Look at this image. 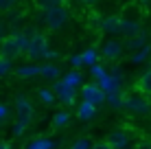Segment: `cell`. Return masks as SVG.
I'll use <instances>...</instances> for the list:
<instances>
[{
	"instance_id": "obj_25",
	"label": "cell",
	"mask_w": 151,
	"mask_h": 149,
	"mask_svg": "<svg viewBox=\"0 0 151 149\" xmlns=\"http://www.w3.org/2000/svg\"><path fill=\"white\" fill-rule=\"evenodd\" d=\"M9 70H11V61L4 59V57H0V77L9 75Z\"/></svg>"
},
{
	"instance_id": "obj_20",
	"label": "cell",
	"mask_w": 151,
	"mask_h": 149,
	"mask_svg": "<svg viewBox=\"0 0 151 149\" xmlns=\"http://www.w3.org/2000/svg\"><path fill=\"white\" fill-rule=\"evenodd\" d=\"M64 81H66L68 86H72V88H77V86H81L83 79H81V73H77V70H70V73L64 77Z\"/></svg>"
},
{
	"instance_id": "obj_12",
	"label": "cell",
	"mask_w": 151,
	"mask_h": 149,
	"mask_svg": "<svg viewBox=\"0 0 151 149\" xmlns=\"http://www.w3.org/2000/svg\"><path fill=\"white\" fill-rule=\"evenodd\" d=\"M134 88H136L138 92H142V94H151V66L138 77V81H136Z\"/></svg>"
},
{
	"instance_id": "obj_2",
	"label": "cell",
	"mask_w": 151,
	"mask_h": 149,
	"mask_svg": "<svg viewBox=\"0 0 151 149\" xmlns=\"http://www.w3.org/2000/svg\"><path fill=\"white\" fill-rule=\"evenodd\" d=\"M15 123H13V134L15 136H22L24 130L33 123L35 119V110H33V103L27 99L24 94H18L15 96Z\"/></svg>"
},
{
	"instance_id": "obj_11",
	"label": "cell",
	"mask_w": 151,
	"mask_h": 149,
	"mask_svg": "<svg viewBox=\"0 0 151 149\" xmlns=\"http://www.w3.org/2000/svg\"><path fill=\"white\" fill-rule=\"evenodd\" d=\"M121 35H125L127 40H134V37H138V35H142V29H140V24L134 22V20H123Z\"/></svg>"
},
{
	"instance_id": "obj_8",
	"label": "cell",
	"mask_w": 151,
	"mask_h": 149,
	"mask_svg": "<svg viewBox=\"0 0 151 149\" xmlns=\"http://www.w3.org/2000/svg\"><path fill=\"white\" fill-rule=\"evenodd\" d=\"M123 50H125V44L121 42V40H107L105 44H103V48H101V57L103 59H107V61H114V59H118L123 55Z\"/></svg>"
},
{
	"instance_id": "obj_17",
	"label": "cell",
	"mask_w": 151,
	"mask_h": 149,
	"mask_svg": "<svg viewBox=\"0 0 151 149\" xmlns=\"http://www.w3.org/2000/svg\"><path fill=\"white\" fill-rule=\"evenodd\" d=\"M68 121H70V114H68V112H64V110H59V112H55V116H53V127H55V130H59V127H64Z\"/></svg>"
},
{
	"instance_id": "obj_9",
	"label": "cell",
	"mask_w": 151,
	"mask_h": 149,
	"mask_svg": "<svg viewBox=\"0 0 151 149\" xmlns=\"http://www.w3.org/2000/svg\"><path fill=\"white\" fill-rule=\"evenodd\" d=\"M105 140L110 143L112 149H127L129 147V136H127V132H125V130H114V132H110Z\"/></svg>"
},
{
	"instance_id": "obj_3",
	"label": "cell",
	"mask_w": 151,
	"mask_h": 149,
	"mask_svg": "<svg viewBox=\"0 0 151 149\" xmlns=\"http://www.w3.org/2000/svg\"><path fill=\"white\" fill-rule=\"evenodd\" d=\"M29 33V53L27 57L29 59H50L55 57V50L48 48V40L44 37V33L40 31H27Z\"/></svg>"
},
{
	"instance_id": "obj_15",
	"label": "cell",
	"mask_w": 151,
	"mask_h": 149,
	"mask_svg": "<svg viewBox=\"0 0 151 149\" xmlns=\"http://www.w3.org/2000/svg\"><path fill=\"white\" fill-rule=\"evenodd\" d=\"M107 103H110L112 107H116V110H123V105H125V92L118 90V92L107 94Z\"/></svg>"
},
{
	"instance_id": "obj_22",
	"label": "cell",
	"mask_w": 151,
	"mask_h": 149,
	"mask_svg": "<svg viewBox=\"0 0 151 149\" xmlns=\"http://www.w3.org/2000/svg\"><path fill=\"white\" fill-rule=\"evenodd\" d=\"M145 40H147V37H145V33L138 35V37H134V40H127V42H125V48L134 50V48H140V46L145 48V46H147V44H145Z\"/></svg>"
},
{
	"instance_id": "obj_34",
	"label": "cell",
	"mask_w": 151,
	"mask_h": 149,
	"mask_svg": "<svg viewBox=\"0 0 151 149\" xmlns=\"http://www.w3.org/2000/svg\"><path fill=\"white\" fill-rule=\"evenodd\" d=\"M127 149H129V147H127Z\"/></svg>"
},
{
	"instance_id": "obj_23",
	"label": "cell",
	"mask_w": 151,
	"mask_h": 149,
	"mask_svg": "<svg viewBox=\"0 0 151 149\" xmlns=\"http://www.w3.org/2000/svg\"><path fill=\"white\" fill-rule=\"evenodd\" d=\"M147 55H151V46H145V48L140 50V53H136V55L132 57V61H134V64H140V61L147 57Z\"/></svg>"
},
{
	"instance_id": "obj_6",
	"label": "cell",
	"mask_w": 151,
	"mask_h": 149,
	"mask_svg": "<svg viewBox=\"0 0 151 149\" xmlns=\"http://www.w3.org/2000/svg\"><path fill=\"white\" fill-rule=\"evenodd\" d=\"M81 96H83V101H88V103H92V105H101V103H105L107 101V94L103 92V88L96 83H86V86H81Z\"/></svg>"
},
{
	"instance_id": "obj_7",
	"label": "cell",
	"mask_w": 151,
	"mask_h": 149,
	"mask_svg": "<svg viewBox=\"0 0 151 149\" xmlns=\"http://www.w3.org/2000/svg\"><path fill=\"white\" fill-rule=\"evenodd\" d=\"M55 94H57V99L61 101L64 105H72L75 103V99H77V88H72V86H68L64 79L61 81H57L55 83Z\"/></svg>"
},
{
	"instance_id": "obj_27",
	"label": "cell",
	"mask_w": 151,
	"mask_h": 149,
	"mask_svg": "<svg viewBox=\"0 0 151 149\" xmlns=\"http://www.w3.org/2000/svg\"><path fill=\"white\" fill-rule=\"evenodd\" d=\"M90 149H112V147H110V143H107V140H96V143H92Z\"/></svg>"
},
{
	"instance_id": "obj_1",
	"label": "cell",
	"mask_w": 151,
	"mask_h": 149,
	"mask_svg": "<svg viewBox=\"0 0 151 149\" xmlns=\"http://www.w3.org/2000/svg\"><path fill=\"white\" fill-rule=\"evenodd\" d=\"M29 53V33H13V35H7V37L0 42V57L13 61L18 57Z\"/></svg>"
},
{
	"instance_id": "obj_32",
	"label": "cell",
	"mask_w": 151,
	"mask_h": 149,
	"mask_svg": "<svg viewBox=\"0 0 151 149\" xmlns=\"http://www.w3.org/2000/svg\"><path fill=\"white\" fill-rule=\"evenodd\" d=\"M68 0H55V4H66Z\"/></svg>"
},
{
	"instance_id": "obj_24",
	"label": "cell",
	"mask_w": 151,
	"mask_h": 149,
	"mask_svg": "<svg viewBox=\"0 0 151 149\" xmlns=\"http://www.w3.org/2000/svg\"><path fill=\"white\" fill-rule=\"evenodd\" d=\"M90 147H92V145H90V140H88V138H79V140L72 143L70 149H90Z\"/></svg>"
},
{
	"instance_id": "obj_30",
	"label": "cell",
	"mask_w": 151,
	"mask_h": 149,
	"mask_svg": "<svg viewBox=\"0 0 151 149\" xmlns=\"http://www.w3.org/2000/svg\"><path fill=\"white\" fill-rule=\"evenodd\" d=\"M77 2L86 4V7H90V4H96V0H77Z\"/></svg>"
},
{
	"instance_id": "obj_5",
	"label": "cell",
	"mask_w": 151,
	"mask_h": 149,
	"mask_svg": "<svg viewBox=\"0 0 151 149\" xmlns=\"http://www.w3.org/2000/svg\"><path fill=\"white\" fill-rule=\"evenodd\" d=\"M123 110L132 112V114H149L151 105H149V99L145 94H125Z\"/></svg>"
},
{
	"instance_id": "obj_14",
	"label": "cell",
	"mask_w": 151,
	"mask_h": 149,
	"mask_svg": "<svg viewBox=\"0 0 151 149\" xmlns=\"http://www.w3.org/2000/svg\"><path fill=\"white\" fill-rule=\"evenodd\" d=\"M24 149H55V143L50 138H33Z\"/></svg>"
},
{
	"instance_id": "obj_28",
	"label": "cell",
	"mask_w": 151,
	"mask_h": 149,
	"mask_svg": "<svg viewBox=\"0 0 151 149\" xmlns=\"http://www.w3.org/2000/svg\"><path fill=\"white\" fill-rule=\"evenodd\" d=\"M4 119H7V107H4L2 103H0V123H2Z\"/></svg>"
},
{
	"instance_id": "obj_16",
	"label": "cell",
	"mask_w": 151,
	"mask_h": 149,
	"mask_svg": "<svg viewBox=\"0 0 151 149\" xmlns=\"http://www.w3.org/2000/svg\"><path fill=\"white\" fill-rule=\"evenodd\" d=\"M40 73H42V66H20L15 70L18 77H37Z\"/></svg>"
},
{
	"instance_id": "obj_13",
	"label": "cell",
	"mask_w": 151,
	"mask_h": 149,
	"mask_svg": "<svg viewBox=\"0 0 151 149\" xmlns=\"http://www.w3.org/2000/svg\"><path fill=\"white\" fill-rule=\"evenodd\" d=\"M77 114H79L81 121H90V119H94V116H96V105L88 103V101H81V103H79V110H77Z\"/></svg>"
},
{
	"instance_id": "obj_33",
	"label": "cell",
	"mask_w": 151,
	"mask_h": 149,
	"mask_svg": "<svg viewBox=\"0 0 151 149\" xmlns=\"http://www.w3.org/2000/svg\"><path fill=\"white\" fill-rule=\"evenodd\" d=\"M140 2H142V4H147V2H149V0H140Z\"/></svg>"
},
{
	"instance_id": "obj_29",
	"label": "cell",
	"mask_w": 151,
	"mask_h": 149,
	"mask_svg": "<svg viewBox=\"0 0 151 149\" xmlns=\"http://www.w3.org/2000/svg\"><path fill=\"white\" fill-rule=\"evenodd\" d=\"M81 64H83L81 55H75V57H72V66H81Z\"/></svg>"
},
{
	"instance_id": "obj_31",
	"label": "cell",
	"mask_w": 151,
	"mask_h": 149,
	"mask_svg": "<svg viewBox=\"0 0 151 149\" xmlns=\"http://www.w3.org/2000/svg\"><path fill=\"white\" fill-rule=\"evenodd\" d=\"M0 149H11V147H9L7 143H0Z\"/></svg>"
},
{
	"instance_id": "obj_10",
	"label": "cell",
	"mask_w": 151,
	"mask_h": 149,
	"mask_svg": "<svg viewBox=\"0 0 151 149\" xmlns=\"http://www.w3.org/2000/svg\"><path fill=\"white\" fill-rule=\"evenodd\" d=\"M121 24H123V18L118 15H107V18L101 20V31L110 35H121Z\"/></svg>"
},
{
	"instance_id": "obj_19",
	"label": "cell",
	"mask_w": 151,
	"mask_h": 149,
	"mask_svg": "<svg viewBox=\"0 0 151 149\" xmlns=\"http://www.w3.org/2000/svg\"><path fill=\"white\" fill-rule=\"evenodd\" d=\"M99 55H101V53H96L94 48H90V50H86V53H81V59H83V64L96 66V61H99Z\"/></svg>"
},
{
	"instance_id": "obj_4",
	"label": "cell",
	"mask_w": 151,
	"mask_h": 149,
	"mask_svg": "<svg viewBox=\"0 0 151 149\" xmlns=\"http://www.w3.org/2000/svg\"><path fill=\"white\" fill-rule=\"evenodd\" d=\"M68 20H70V11H68L66 4H55L53 9H48V11L44 13V22L50 31L64 29L66 24H68Z\"/></svg>"
},
{
	"instance_id": "obj_18",
	"label": "cell",
	"mask_w": 151,
	"mask_h": 149,
	"mask_svg": "<svg viewBox=\"0 0 151 149\" xmlns=\"http://www.w3.org/2000/svg\"><path fill=\"white\" fill-rule=\"evenodd\" d=\"M42 77H46V79H57L59 77V68L53 64H42Z\"/></svg>"
},
{
	"instance_id": "obj_21",
	"label": "cell",
	"mask_w": 151,
	"mask_h": 149,
	"mask_svg": "<svg viewBox=\"0 0 151 149\" xmlns=\"http://www.w3.org/2000/svg\"><path fill=\"white\" fill-rule=\"evenodd\" d=\"M37 94H40V99L44 101V103H48V105H50V103H55V99H57L55 90H48V88H40Z\"/></svg>"
},
{
	"instance_id": "obj_26",
	"label": "cell",
	"mask_w": 151,
	"mask_h": 149,
	"mask_svg": "<svg viewBox=\"0 0 151 149\" xmlns=\"http://www.w3.org/2000/svg\"><path fill=\"white\" fill-rule=\"evenodd\" d=\"M18 4V0H0V11H9Z\"/></svg>"
}]
</instances>
